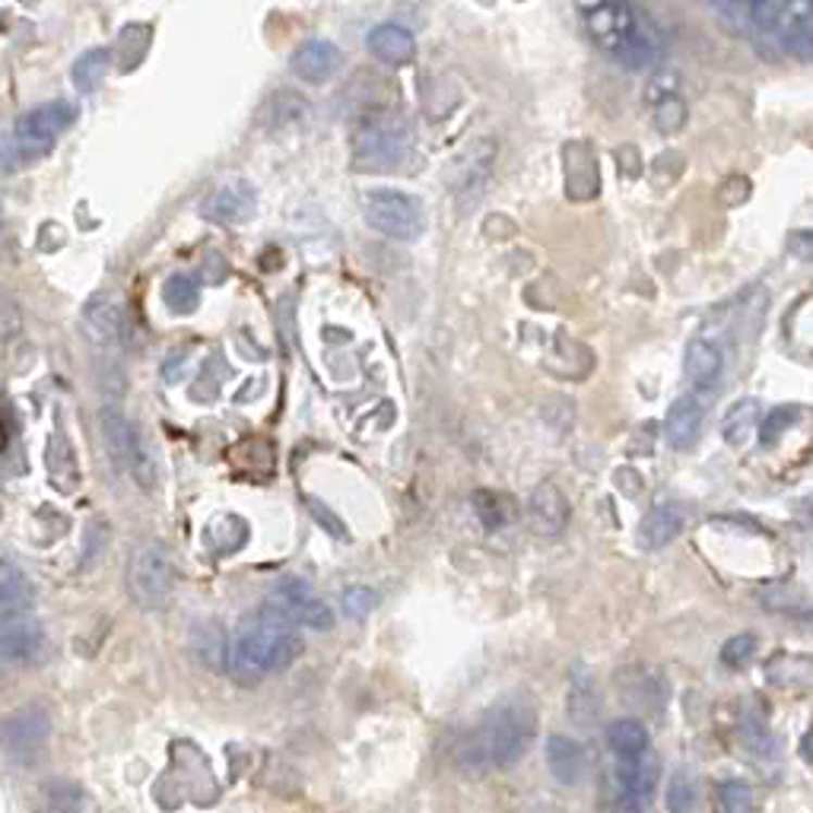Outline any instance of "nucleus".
<instances>
[{"instance_id":"nucleus-25","label":"nucleus","mask_w":813,"mask_h":813,"mask_svg":"<svg viewBox=\"0 0 813 813\" xmlns=\"http://www.w3.org/2000/svg\"><path fill=\"white\" fill-rule=\"evenodd\" d=\"M203 540L207 547L216 553V556H229V553H239L245 543H248V525H245L239 515H216L207 530H203Z\"/></svg>"},{"instance_id":"nucleus-6","label":"nucleus","mask_w":813,"mask_h":813,"mask_svg":"<svg viewBox=\"0 0 813 813\" xmlns=\"http://www.w3.org/2000/svg\"><path fill=\"white\" fill-rule=\"evenodd\" d=\"M127 591L134 604L150 613H160L175 598V563L163 543L150 540L134 550L127 566Z\"/></svg>"},{"instance_id":"nucleus-3","label":"nucleus","mask_w":813,"mask_h":813,"mask_svg":"<svg viewBox=\"0 0 813 813\" xmlns=\"http://www.w3.org/2000/svg\"><path fill=\"white\" fill-rule=\"evenodd\" d=\"M578 10L591 41L608 51L613 61L629 71H642L654 61L658 36L629 0H578Z\"/></svg>"},{"instance_id":"nucleus-40","label":"nucleus","mask_w":813,"mask_h":813,"mask_svg":"<svg viewBox=\"0 0 813 813\" xmlns=\"http://www.w3.org/2000/svg\"><path fill=\"white\" fill-rule=\"evenodd\" d=\"M795 416H798V410L788 404L770 410V413L763 416V429H760L763 446H775V442L781 439V433H788V426H791V420H795Z\"/></svg>"},{"instance_id":"nucleus-4","label":"nucleus","mask_w":813,"mask_h":813,"mask_svg":"<svg viewBox=\"0 0 813 813\" xmlns=\"http://www.w3.org/2000/svg\"><path fill=\"white\" fill-rule=\"evenodd\" d=\"M413 147V130L395 112H372L353 130V163L360 168H395Z\"/></svg>"},{"instance_id":"nucleus-14","label":"nucleus","mask_w":813,"mask_h":813,"mask_svg":"<svg viewBox=\"0 0 813 813\" xmlns=\"http://www.w3.org/2000/svg\"><path fill=\"white\" fill-rule=\"evenodd\" d=\"M687 528V509L680 502H661L649 509V515L642 518V525L636 530V540L642 550H661L667 543H674Z\"/></svg>"},{"instance_id":"nucleus-10","label":"nucleus","mask_w":813,"mask_h":813,"mask_svg":"<svg viewBox=\"0 0 813 813\" xmlns=\"http://www.w3.org/2000/svg\"><path fill=\"white\" fill-rule=\"evenodd\" d=\"M48 737H51V715L41 705H20L0 725V747L7 750V756L20 763L39 756Z\"/></svg>"},{"instance_id":"nucleus-46","label":"nucleus","mask_w":813,"mask_h":813,"mask_svg":"<svg viewBox=\"0 0 813 813\" xmlns=\"http://www.w3.org/2000/svg\"><path fill=\"white\" fill-rule=\"evenodd\" d=\"M788 251L798 258V261H811L813 258V229H795L788 236Z\"/></svg>"},{"instance_id":"nucleus-30","label":"nucleus","mask_w":813,"mask_h":813,"mask_svg":"<svg viewBox=\"0 0 813 813\" xmlns=\"http://www.w3.org/2000/svg\"><path fill=\"white\" fill-rule=\"evenodd\" d=\"M109 64H112V51L109 48H89V51H83L80 58H77V64H74V71H71V80L77 86V92H83V96L96 92L102 86V80H105V74H109Z\"/></svg>"},{"instance_id":"nucleus-39","label":"nucleus","mask_w":813,"mask_h":813,"mask_svg":"<svg viewBox=\"0 0 813 813\" xmlns=\"http://www.w3.org/2000/svg\"><path fill=\"white\" fill-rule=\"evenodd\" d=\"M375 604H378V595H375L372 588H363V585L347 588V591L340 595V610H343V616H350V620H366L368 613L375 610Z\"/></svg>"},{"instance_id":"nucleus-11","label":"nucleus","mask_w":813,"mask_h":813,"mask_svg":"<svg viewBox=\"0 0 813 813\" xmlns=\"http://www.w3.org/2000/svg\"><path fill=\"white\" fill-rule=\"evenodd\" d=\"M41 649H45V633L36 616H29L26 610L0 616V661L26 664L39 658Z\"/></svg>"},{"instance_id":"nucleus-15","label":"nucleus","mask_w":813,"mask_h":813,"mask_svg":"<svg viewBox=\"0 0 813 813\" xmlns=\"http://www.w3.org/2000/svg\"><path fill=\"white\" fill-rule=\"evenodd\" d=\"M702 420H705V406L696 395H687V398H677L671 410H667V420H664V439L667 446L677 448V451H687L699 442V433H702Z\"/></svg>"},{"instance_id":"nucleus-20","label":"nucleus","mask_w":813,"mask_h":813,"mask_svg":"<svg viewBox=\"0 0 813 813\" xmlns=\"http://www.w3.org/2000/svg\"><path fill=\"white\" fill-rule=\"evenodd\" d=\"M654 788H658V760H654L649 750H646V753L639 756L636 778L629 781V788H626V791H620V811L646 813L649 811L651 798H654Z\"/></svg>"},{"instance_id":"nucleus-12","label":"nucleus","mask_w":813,"mask_h":813,"mask_svg":"<svg viewBox=\"0 0 813 813\" xmlns=\"http://www.w3.org/2000/svg\"><path fill=\"white\" fill-rule=\"evenodd\" d=\"M254 207H258L254 188L245 178H233L203 201L201 216L210 223H220V226H239L254 216Z\"/></svg>"},{"instance_id":"nucleus-27","label":"nucleus","mask_w":813,"mask_h":813,"mask_svg":"<svg viewBox=\"0 0 813 813\" xmlns=\"http://www.w3.org/2000/svg\"><path fill=\"white\" fill-rule=\"evenodd\" d=\"M608 747L616 756L639 760L649 750V731L636 718H616L608 725Z\"/></svg>"},{"instance_id":"nucleus-17","label":"nucleus","mask_w":813,"mask_h":813,"mask_svg":"<svg viewBox=\"0 0 813 813\" xmlns=\"http://www.w3.org/2000/svg\"><path fill=\"white\" fill-rule=\"evenodd\" d=\"M366 48L372 51V58H378L382 64L401 67V64L413 61L416 39L406 33L404 26H398V23H382V26H375L366 36Z\"/></svg>"},{"instance_id":"nucleus-36","label":"nucleus","mask_w":813,"mask_h":813,"mask_svg":"<svg viewBox=\"0 0 813 813\" xmlns=\"http://www.w3.org/2000/svg\"><path fill=\"white\" fill-rule=\"evenodd\" d=\"M267 112H274V118H271V127H280V124L296 122L302 112H305V102H302V96L299 92H289V89H280V92H274L271 99H267V105H264V115Z\"/></svg>"},{"instance_id":"nucleus-31","label":"nucleus","mask_w":813,"mask_h":813,"mask_svg":"<svg viewBox=\"0 0 813 813\" xmlns=\"http://www.w3.org/2000/svg\"><path fill=\"white\" fill-rule=\"evenodd\" d=\"M766 677L775 687H813V658L804 654H781L766 667Z\"/></svg>"},{"instance_id":"nucleus-33","label":"nucleus","mask_w":813,"mask_h":813,"mask_svg":"<svg viewBox=\"0 0 813 813\" xmlns=\"http://www.w3.org/2000/svg\"><path fill=\"white\" fill-rule=\"evenodd\" d=\"M477 515L487 528H502L509 522H515V499L512 496H499V492H477L474 496Z\"/></svg>"},{"instance_id":"nucleus-18","label":"nucleus","mask_w":813,"mask_h":813,"mask_svg":"<svg viewBox=\"0 0 813 813\" xmlns=\"http://www.w3.org/2000/svg\"><path fill=\"white\" fill-rule=\"evenodd\" d=\"M722 368H725V357H722V347L712 343V340H692L687 347V357H684V372L690 378V385L696 391H712L715 382L722 378Z\"/></svg>"},{"instance_id":"nucleus-38","label":"nucleus","mask_w":813,"mask_h":813,"mask_svg":"<svg viewBox=\"0 0 813 813\" xmlns=\"http://www.w3.org/2000/svg\"><path fill=\"white\" fill-rule=\"evenodd\" d=\"M781 48L791 51L801 61H813V26L804 23H785L781 20Z\"/></svg>"},{"instance_id":"nucleus-32","label":"nucleus","mask_w":813,"mask_h":813,"mask_svg":"<svg viewBox=\"0 0 813 813\" xmlns=\"http://www.w3.org/2000/svg\"><path fill=\"white\" fill-rule=\"evenodd\" d=\"M163 302L175 315H191L201 302V286L188 274H172L163 284Z\"/></svg>"},{"instance_id":"nucleus-8","label":"nucleus","mask_w":813,"mask_h":813,"mask_svg":"<svg viewBox=\"0 0 813 813\" xmlns=\"http://www.w3.org/2000/svg\"><path fill=\"white\" fill-rule=\"evenodd\" d=\"M77 115H80V112H77L71 102H64V99L45 102L39 109L20 115V118H16V130H13L20 153L29 157V160L45 157V153L58 143V137H61L64 130H71V124L77 122Z\"/></svg>"},{"instance_id":"nucleus-23","label":"nucleus","mask_w":813,"mask_h":813,"mask_svg":"<svg viewBox=\"0 0 813 813\" xmlns=\"http://www.w3.org/2000/svg\"><path fill=\"white\" fill-rule=\"evenodd\" d=\"M41 808L45 813H96L92 798L77 781H48L41 785Z\"/></svg>"},{"instance_id":"nucleus-22","label":"nucleus","mask_w":813,"mask_h":813,"mask_svg":"<svg viewBox=\"0 0 813 813\" xmlns=\"http://www.w3.org/2000/svg\"><path fill=\"white\" fill-rule=\"evenodd\" d=\"M48 477L61 492H74L80 487V467L74 461V448L61 433H54L48 442Z\"/></svg>"},{"instance_id":"nucleus-42","label":"nucleus","mask_w":813,"mask_h":813,"mask_svg":"<svg viewBox=\"0 0 813 813\" xmlns=\"http://www.w3.org/2000/svg\"><path fill=\"white\" fill-rule=\"evenodd\" d=\"M305 505H309V515H312V518H315V522H318L327 534H334V537L347 540V525H343V522H340V518L327 509L325 502H318V499H312V496H309V499H305Z\"/></svg>"},{"instance_id":"nucleus-13","label":"nucleus","mask_w":813,"mask_h":813,"mask_svg":"<svg viewBox=\"0 0 813 813\" xmlns=\"http://www.w3.org/2000/svg\"><path fill=\"white\" fill-rule=\"evenodd\" d=\"M289 67L296 77H302L305 83H327L334 74H340L343 67V51L327 39H312L302 41L292 58Z\"/></svg>"},{"instance_id":"nucleus-16","label":"nucleus","mask_w":813,"mask_h":813,"mask_svg":"<svg viewBox=\"0 0 813 813\" xmlns=\"http://www.w3.org/2000/svg\"><path fill=\"white\" fill-rule=\"evenodd\" d=\"M530 525L540 534H547V537H556V534L566 530V525H570V499L556 484L547 480V484H540L530 492Z\"/></svg>"},{"instance_id":"nucleus-48","label":"nucleus","mask_w":813,"mask_h":813,"mask_svg":"<svg viewBox=\"0 0 813 813\" xmlns=\"http://www.w3.org/2000/svg\"><path fill=\"white\" fill-rule=\"evenodd\" d=\"M801 756H804V760H811V763H813V731H808V737L801 740Z\"/></svg>"},{"instance_id":"nucleus-45","label":"nucleus","mask_w":813,"mask_h":813,"mask_svg":"<svg viewBox=\"0 0 813 813\" xmlns=\"http://www.w3.org/2000/svg\"><path fill=\"white\" fill-rule=\"evenodd\" d=\"M781 20L813 26V0H781Z\"/></svg>"},{"instance_id":"nucleus-37","label":"nucleus","mask_w":813,"mask_h":813,"mask_svg":"<svg viewBox=\"0 0 813 813\" xmlns=\"http://www.w3.org/2000/svg\"><path fill=\"white\" fill-rule=\"evenodd\" d=\"M722 811L725 813H756V801H753V788L740 778H731L722 785L718 791Z\"/></svg>"},{"instance_id":"nucleus-26","label":"nucleus","mask_w":813,"mask_h":813,"mask_svg":"<svg viewBox=\"0 0 813 813\" xmlns=\"http://www.w3.org/2000/svg\"><path fill=\"white\" fill-rule=\"evenodd\" d=\"M492 160H496V140H477L458 163V191H467V188H480L487 182L489 168H492Z\"/></svg>"},{"instance_id":"nucleus-34","label":"nucleus","mask_w":813,"mask_h":813,"mask_svg":"<svg viewBox=\"0 0 813 813\" xmlns=\"http://www.w3.org/2000/svg\"><path fill=\"white\" fill-rule=\"evenodd\" d=\"M664 804H667V813H699V788L690 775L677 773L671 778Z\"/></svg>"},{"instance_id":"nucleus-7","label":"nucleus","mask_w":813,"mask_h":813,"mask_svg":"<svg viewBox=\"0 0 813 813\" xmlns=\"http://www.w3.org/2000/svg\"><path fill=\"white\" fill-rule=\"evenodd\" d=\"M363 210L372 229H378L388 239L398 242H413L426 229L423 207L413 195H404L398 188H372L363 198Z\"/></svg>"},{"instance_id":"nucleus-5","label":"nucleus","mask_w":813,"mask_h":813,"mask_svg":"<svg viewBox=\"0 0 813 813\" xmlns=\"http://www.w3.org/2000/svg\"><path fill=\"white\" fill-rule=\"evenodd\" d=\"M99 429H102V442L112 458V464L130 474V480L140 489H157V461L150 454V448L143 442V436L137 433V426L124 416L118 406H102L99 413Z\"/></svg>"},{"instance_id":"nucleus-41","label":"nucleus","mask_w":813,"mask_h":813,"mask_svg":"<svg viewBox=\"0 0 813 813\" xmlns=\"http://www.w3.org/2000/svg\"><path fill=\"white\" fill-rule=\"evenodd\" d=\"M753 651H756V636H753V633H740V636H731V639L722 646V661L737 667V664L750 661Z\"/></svg>"},{"instance_id":"nucleus-44","label":"nucleus","mask_w":813,"mask_h":813,"mask_svg":"<svg viewBox=\"0 0 813 813\" xmlns=\"http://www.w3.org/2000/svg\"><path fill=\"white\" fill-rule=\"evenodd\" d=\"M718 198H722L725 207H740V203H747V198H750V182H747L743 175H731V178L722 185Z\"/></svg>"},{"instance_id":"nucleus-2","label":"nucleus","mask_w":813,"mask_h":813,"mask_svg":"<svg viewBox=\"0 0 813 813\" xmlns=\"http://www.w3.org/2000/svg\"><path fill=\"white\" fill-rule=\"evenodd\" d=\"M534 731H537V718L528 709H518V705L492 709L477 728H471L458 740L454 760L461 770H471V773L509 770L528 753Z\"/></svg>"},{"instance_id":"nucleus-29","label":"nucleus","mask_w":813,"mask_h":813,"mask_svg":"<svg viewBox=\"0 0 813 813\" xmlns=\"http://www.w3.org/2000/svg\"><path fill=\"white\" fill-rule=\"evenodd\" d=\"M29 601H33V585H29L26 572L0 560V616L26 610Z\"/></svg>"},{"instance_id":"nucleus-19","label":"nucleus","mask_w":813,"mask_h":813,"mask_svg":"<svg viewBox=\"0 0 813 813\" xmlns=\"http://www.w3.org/2000/svg\"><path fill=\"white\" fill-rule=\"evenodd\" d=\"M585 763H588L585 747L575 737H566V734L547 737V766L560 785H578L585 775Z\"/></svg>"},{"instance_id":"nucleus-35","label":"nucleus","mask_w":813,"mask_h":813,"mask_svg":"<svg viewBox=\"0 0 813 813\" xmlns=\"http://www.w3.org/2000/svg\"><path fill=\"white\" fill-rule=\"evenodd\" d=\"M651 105H654V124H658V130L677 134V130L687 124V102H684L677 92L661 96V99H654Z\"/></svg>"},{"instance_id":"nucleus-28","label":"nucleus","mask_w":813,"mask_h":813,"mask_svg":"<svg viewBox=\"0 0 813 813\" xmlns=\"http://www.w3.org/2000/svg\"><path fill=\"white\" fill-rule=\"evenodd\" d=\"M763 416V406L753 398H743V401H734L722 420V433H725V442L728 446H743L750 439V433H756V423Z\"/></svg>"},{"instance_id":"nucleus-1","label":"nucleus","mask_w":813,"mask_h":813,"mask_svg":"<svg viewBox=\"0 0 813 813\" xmlns=\"http://www.w3.org/2000/svg\"><path fill=\"white\" fill-rule=\"evenodd\" d=\"M305 651L296 626L264 608L233 636L226 649V674L239 687H258L274 671H286Z\"/></svg>"},{"instance_id":"nucleus-47","label":"nucleus","mask_w":813,"mask_h":813,"mask_svg":"<svg viewBox=\"0 0 813 813\" xmlns=\"http://www.w3.org/2000/svg\"><path fill=\"white\" fill-rule=\"evenodd\" d=\"M709 528L718 530H747V534H760V525L750 522V518H712Z\"/></svg>"},{"instance_id":"nucleus-24","label":"nucleus","mask_w":813,"mask_h":813,"mask_svg":"<svg viewBox=\"0 0 813 813\" xmlns=\"http://www.w3.org/2000/svg\"><path fill=\"white\" fill-rule=\"evenodd\" d=\"M83 327L92 343H112L122 334V309L109 299H96L83 309Z\"/></svg>"},{"instance_id":"nucleus-43","label":"nucleus","mask_w":813,"mask_h":813,"mask_svg":"<svg viewBox=\"0 0 813 813\" xmlns=\"http://www.w3.org/2000/svg\"><path fill=\"white\" fill-rule=\"evenodd\" d=\"M23 330V315L13 299L0 292V340H13Z\"/></svg>"},{"instance_id":"nucleus-9","label":"nucleus","mask_w":813,"mask_h":813,"mask_svg":"<svg viewBox=\"0 0 813 813\" xmlns=\"http://www.w3.org/2000/svg\"><path fill=\"white\" fill-rule=\"evenodd\" d=\"M264 608L274 616H280L289 626H302V629H318L325 633L334 626V610L327 608L322 598L312 595L309 581L302 578H286L274 588V595L267 598Z\"/></svg>"},{"instance_id":"nucleus-21","label":"nucleus","mask_w":813,"mask_h":813,"mask_svg":"<svg viewBox=\"0 0 813 813\" xmlns=\"http://www.w3.org/2000/svg\"><path fill=\"white\" fill-rule=\"evenodd\" d=\"M563 168H566V191H570L572 201L578 195V182H585L588 198L598 195V165H595V157L585 143H566Z\"/></svg>"}]
</instances>
